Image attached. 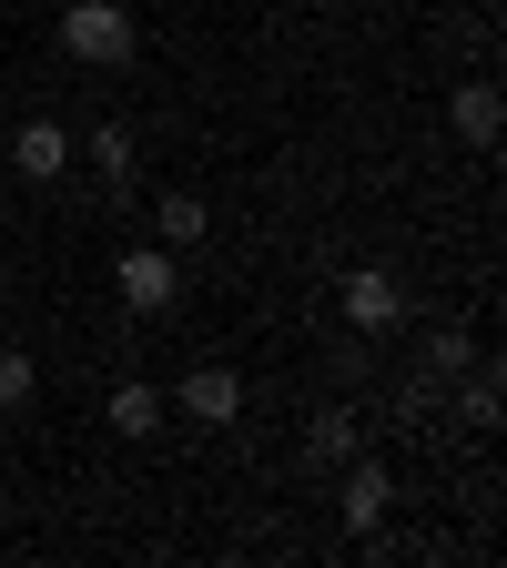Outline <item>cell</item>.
<instances>
[{
	"instance_id": "8fae6325",
	"label": "cell",
	"mask_w": 507,
	"mask_h": 568,
	"mask_svg": "<svg viewBox=\"0 0 507 568\" xmlns=\"http://www.w3.org/2000/svg\"><path fill=\"white\" fill-rule=\"evenodd\" d=\"M102 416L122 426V437H163V426H173V406H163V386H142V376H122Z\"/></svg>"
},
{
	"instance_id": "30bf717a",
	"label": "cell",
	"mask_w": 507,
	"mask_h": 568,
	"mask_svg": "<svg viewBox=\"0 0 507 568\" xmlns=\"http://www.w3.org/2000/svg\"><path fill=\"white\" fill-rule=\"evenodd\" d=\"M82 153H92V173H102L112 193H132V183H142V142H132V122H92Z\"/></svg>"
},
{
	"instance_id": "ba28073f",
	"label": "cell",
	"mask_w": 507,
	"mask_h": 568,
	"mask_svg": "<svg viewBox=\"0 0 507 568\" xmlns=\"http://www.w3.org/2000/svg\"><path fill=\"white\" fill-rule=\"evenodd\" d=\"M203 234H213V203H203L193 183H173V193L153 203V244H163V254H193Z\"/></svg>"
},
{
	"instance_id": "6da1fadb",
	"label": "cell",
	"mask_w": 507,
	"mask_h": 568,
	"mask_svg": "<svg viewBox=\"0 0 507 568\" xmlns=\"http://www.w3.org/2000/svg\"><path fill=\"white\" fill-rule=\"evenodd\" d=\"M61 51L82 61V71H122L142 51V21H132V0H61Z\"/></svg>"
},
{
	"instance_id": "8992f818",
	"label": "cell",
	"mask_w": 507,
	"mask_h": 568,
	"mask_svg": "<svg viewBox=\"0 0 507 568\" xmlns=\"http://www.w3.org/2000/svg\"><path fill=\"white\" fill-rule=\"evenodd\" d=\"M11 173H31V183H61V173H71V132H61L51 112H31V122L11 132Z\"/></svg>"
},
{
	"instance_id": "7c38bea8",
	"label": "cell",
	"mask_w": 507,
	"mask_h": 568,
	"mask_svg": "<svg viewBox=\"0 0 507 568\" xmlns=\"http://www.w3.org/2000/svg\"><path fill=\"white\" fill-rule=\"evenodd\" d=\"M31 406H41V355L0 345V416H31Z\"/></svg>"
},
{
	"instance_id": "5b68a950",
	"label": "cell",
	"mask_w": 507,
	"mask_h": 568,
	"mask_svg": "<svg viewBox=\"0 0 507 568\" xmlns=\"http://www.w3.org/2000/svg\"><path fill=\"white\" fill-rule=\"evenodd\" d=\"M335 477H345V528H355V538H376V528H386V508H396V477H386L366 447H355Z\"/></svg>"
},
{
	"instance_id": "5bb4252c",
	"label": "cell",
	"mask_w": 507,
	"mask_h": 568,
	"mask_svg": "<svg viewBox=\"0 0 507 568\" xmlns=\"http://www.w3.org/2000/svg\"><path fill=\"white\" fill-rule=\"evenodd\" d=\"M467 366H477V345H467L457 325H437V335H426V376H437V386H447V376H467Z\"/></svg>"
},
{
	"instance_id": "52a82bcc",
	"label": "cell",
	"mask_w": 507,
	"mask_h": 568,
	"mask_svg": "<svg viewBox=\"0 0 507 568\" xmlns=\"http://www.w3.org/2000/svg\"><path fill=\"white\" fill-rule=\"evenodd\" d=\"M447 132L467 142V153H487V142L507 132V102H497V82H457V92H447Z\"/></svg>"
},
{
	"instance_id": "7a4b0ae2",
	"label": "cell",
	"mask_w": 507,
	"mask_h": 568,
	"mask_svg": "<svg viewBox=\"0 0 507 568\" xmlns=\"http://www.w3.org/2000/svg\"><path fill=\"white\" fill-rule=\"evenodd\" d=\"M112 284H122V315H173V305H183V254L122 244V254H112Z\"/></svg>"
},
{
	"instance_id": "3957f363",
	"label": "cell",
	"mask_w": 507,
	"mask_h": 568,
	"mask_svg": "<svg viewBox=\"0 0 507 568\" xmlns=\"http://www.w3.org/2000/svg\"><path fill=\"white\" fill-rule=\"evenodd\" d=\"M335 305H345V325H355V335L376 345V335H396V325H406V284H396L386 264H355V274L335 284Z\"/></svg>"
},
{
	"instance_id": "4fadbf2b",
	"label": "cell",
	"mask_w": 507,
	"mask_h": 568,
	"mask_svg": "<svg viewBox=\"0 0 507 568\" xmlns=\"http://www.w3.org/2000/svg\"><path fill=\"white\" fill-rule=\"evenodd\" d=\"M457 416L477 426V437H487V426L507 416V386H497V366H467V386H457Z\"/></svg>"
},
{
	"instance_id": "9c48e42d",
	"label": "cell",
	"mask_w": 507,
	"mask_h": 568,
	"mask_svg": "<svg viewBox=\"0 0 507 568\" xmlns=\"http://www.w3.org/2000/svg\"><path fill=\"white\" fill-rule=\"evenodd\" d=\"M355 447H366V426H355V406H345V396L305 416V467H345Z\"/></svg>"
},
{
	"instance_id": "277c9868",
	"label": "cell",
	"mask_w": 507,
	"mask_h": 568,
	"mask_svg": "<svg viewBox=\"0 0 507 568\" xmlns=\"http://www.w3.org/2000/svg\"><path fill=\"white\" fill-rule=\"evenodd\" d=\"M163 406H173L183 426H203V437H213V426H234V416H244V376H234V366H213V355H203V366H193V376H183V386H173Z\"/></svg>"
}]
</instances>
